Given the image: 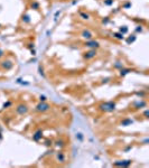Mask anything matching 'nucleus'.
<instances>
[{
  "label": "nucleus",
  "mask_w": 149,
  "mask_h": 168,
  "mask_svg": "<svg viewBox=\"0 0 149 168\" xmlns=\"http://www.w3.org/2000/svg\"><path fill=\"white\" fill-rule=\"evenodd\" d=\"M28 47H29L30 49H34V44H29L28 45Z\"/></svg>",
  "instance_id": "c9c22d12"
},
{
  "label": "nucleus",
  "mask_w": 149,
  "mask_h": 168,
  "mask_svg": "<svg viewBox=\"0 0 149 168\" xmlns=\"http://www.w3.org/2000/svg\"><path fill=\"white\" fill-rule=\"evenodd\" d=\"M109 81H110V77L103 78V80H102V83H108V82H109Z\"/></svg>",
  "instance_id": "72a5a7b5"
},
{
  "label": "nucleus",
  "mask_w": 149,
  "mask_h": 168,
  "mask_svg": "<svg viewBox=\"0 0 149 168\" xmlns=\"http://www.w3.org/2000/svg\"><path fill=\"white\" fill-rule=\"evenodd\" d=\"M0 139H2V136H1V133H0Z\"/></svg>",
  "instance_id": "4c0bfd02"
},
{
  "label": "nucleus",
  "mask_w": 149,
  "mask_h": 168,
  "mask_svg": "<svg viewBox=\"0 0 149 168\" xmlns=\"http://www.w3.org/2000/svg\"><path fill=\"white\" fill-rule=\"evenodd\" d=\"M22 21L24 22H30V18H29V16L28 15H25V16H22Z\"/></svg>",
  "instance_id": "412c9836"
},
{
  "label": "nucleus",
  "mask_w": 149,
  "mask_h": 168,
  "mask_svg": "<svg viewBox=\"0 0 149 168\" xmlns=\"http://www.w3.org/2000/svg\"><path fill=\"white\" fill-rule=\"evenodd\" d=\"M38 71H39V74H40L43 77H45V73H44V70H43L42 66H39V67H38Z\"/></svg>",
  "instance_id": "b1692460"
},
{
  "label": "nucleus",
  "mask_w": 149,
  "mask_h": 168,
  "mask_svg": "<svg viewBox=\"0 0 149 168\" xmlns=\"http://www.w3.org/2000/svg\"><path fill=\"white\" fill-rule=\"evenodd\" d=\"M130 7H131V2H127V3L123 5V8H125V9H128V8H130Z\"/></svg>",
  "instance_id": "cd10ccee"
},
{
  "label": "nucleus",
  "mask_w": 149,
  "mask_h": 168,
  "mask_svg": "<svg viewBox=\"0 0 149 168\" xmlns=\"http://www.w3.org/2000/svg\"><path fill=\"white\" fill-rule=\"evenodd\" d=\"M3 55H5V52H3L2 49H0V58H1V57H2Z\"/></svg>",
  "instance_id": "f704fd0d"
},
{
  "label": "nucleus",
  "mask_w": 149,
  "mask_h": 168,
  "mask_svg": "<svg viewBox=\"0 0 149 168\" xmlns=\"http://www.w3.org/2000/svg\"><path fill=\"white\" fill-rule=\"evenodd\" d=\"M119 32L121 33V34H127L128 33V27L127 26H122V27H120V29H119Z\"/></svg>",
  "instance_id": "6ab92c4d"
},
{
  "label": "nucleus",
  "mask_w": 149,
  "mask_h": 168,
  "mask_svg": "<svg viewBox=\"0 0 149 168\" xmlns=\"http://www.w3.org/2000/svg\"><path fill=\"white\" fill-rule=\"evenodd\" d=\"M145 107H147V103H146V101H138V102H136L133 104V109H136V110H139V109H142V108H145Z\"/></svg>",
  "instance_id": "1a4fd4ad"
},
{
  "label": "nucleus",
  "mask_w": 149,
  "mask_h": 168,
  "mask_svg": "<svg viewBox=\"0 0 149 168\" xmlns=\"http://www.w3.org/2000/svg\"><path fill=\"white\" fill-rule=\"evenodd\" d=\"M136 32H137V33H141V32H142V26H140V25H139V26H137V28H136Z\"/></svg>",
  "instance_id": "c85d7f7f"
},
{
  "label": "nucleus",
  "mask_w": 149,
  "mask_h": 168,
  "mask_svg": "<svg viewBox=\"0 0 149 168\" xmlns=\"http://www.w3.org/2000/svg\"><path fill=\"white\" fill-rule=\"evenodd\" d=\"M84 46L88 47V48H90V49H96V48L100 47V43L96 41V40H93V39H89V40L85 41Z\"/></svg>",
  "instance_id": "f03ea898"
},
{
  "label": "nucleus",
  "mask_w": 149,
  "mask_h": 168,
  "mask_svg": "<svg viewBox=\"0 0 149 168\" xmlns=\"http://www.w3.org/2000/svg\"><path fill=\"white\" fill-rule=\"evenodd\" d=\"M114 0H104V5L105 6H112Z\"/></svg>",
  "instance_id": "4be33fe9"
},
{
  "label": "nucleus",
  "mask_w": 149,
  "mask_h": 168,
  "mask_svg": "<svg viewBox=\"0 0 149 168\" xmlns=\"http://www.w3.org/2000/svg\"><path fill=\"white\" fill-rule=\"evenodd\" d=\"M51 109V105L46 102H39L38 104L36 105V111L38 112H45V111H48Z\"/></svg>",
  "instance_id": "7ed1b4c3"
},
{
  "label": "nucleus",
  "mask_w": 149,
  "mask_h": 168,
  "mask_svg": "<svg viewBox=\"0 0 149 168\" xmlns=\"http://www.w3.org/2000/svg\"><path fill=\"white\" fill-rule=\"evenodd\" d=\"M80 16H81V18H82V19H84V20H89V19H90V15H89V14H86V12H81Z\"/></svg>",
  "instance_id": "a211bd4d"
},
{
  "label": "nucleus",
  "mask_w": 149,
  "mask_h": 168,
  "mask_svg": "<svg viewBox=\"0 0 149 168\" xmlns=\"http://www.w3.org/2000/svg\"><path fill=\"white\" fill-rule=\"evenodd\" d=\"M76 139L80 141H83V134L82 133H76Z\"/></svg>",
  "instance_id": "5701e85b"
},
{
  "label": "nucleus",
  "mask_w": 149,
  "mask_h": 168,
  "mask_svg": "<svg viewBox=\"0 0 149 168\" xmlns=\"http://www.w3.org/2000/svg\"><path fill=\"white\" fill-rule=\"evenodd\" d=\"M82 37L85 38L86 40H89V39H92L93 34L90 32V30H83V32H82Z\"/></svg>",
  "instance_id": "9b49d317"
},
{
  "label": "nucleus",
  "mask_w": 149,
  "mask_h": 168,
  "mask_svg": "<svg viewBox=\"0 0 149 168\" xmlns=\"http://www.w3.org/2000/svg\"><path fill=\"white\" fill-rule=\"evenodd\" d=\"M115 107H117V104L113 101H107V102H103L99 105L100 110L103 112H113L115 110Z\"/></svg>",
  "instance_id": "f257e3e1"
},
{
  "label": "nucleus",
  "mask_w": 149,
  "mask_h": 168,
  "mask_svg": "<svg viewBox=\"0 0 149 168\" xmlns=\"http://www.w3.org/2000/svg\"><path fill=\"white\" fill-rule=\"evenodd\" d=\"M136 94H137L138 96H140V97H144L145 95H146V92H137Z\"/></svg>",
  "instance_id": "a878e982"
},
{
  "label": "nucleus",
  "mask_w": 149,
  "mask_h": 168,
  "mask_svg": "<svg viewBox=\"0 0 149 168\" xmlns=\"http://www.w3.org/2000/svg\"><path fill=\"white\" fill-rule=\"evenodd\" d=\"M132 123H133V120L127 118V119H123L122 121L120 122V126H122V127H128V126H131Z\"/></svg>",
  "instance_id": "9d476101"
},
{
  "label": "nucleus",
  "mask_w": 149,
  "mask_h": 168,
  "mask_svg": "<svg viewBox=\"0 0 149 168\" xmlns=\"http://www.w3.org/2000/svg\"><path fill=\"white\" fill-rule=\"evenodd\" d=\"M11 105H12V102H11V101H7L6 103H3L2 109H8V108L11 107Z\"/></svg>",
  "instance_id": "aec40b11"
},
{
  "label": "nucleus",
  "mask_w": 149,
  "mask_h": 168,
  "mask_svg": "<svg viewBox=\"0 0 149 168\" xmlns=\"http://www.w3.org/2000/svg\"><path fill=\"white\" fill-rule=\"evenodd\" d=\"M52 144H53V142H52V140H51V141H49V140H46V142H45V145H46L47 147L52 146Z\"/></svg>",
  "instance_id": "473e14b6"
},
{
  "label": "nucleus",
  "mask_w": 149,
  "mask_h": 168,
  "mask_svg": "<svg viewBox=\"0 0 149 168\" xmlns=\"http://www.w3.org/2000/svg\"><path fill=\"white\" fill-rule=\"evenodd\" d=\"M144 117L146 118V119H148V118H149V111H148V110H146V111L144 112Z\"/></svg>",
  "instance_id": "7c9ffc66"
},
{
  "label": "nucleus",
  "mask_w": 149,
  "mask_h": 168,
  "mask_svg": "<svg viewBox=\"0 0 149 168\" xmlns=\"http://www.w3.org/2000/svg\"><path fill=\"white\" fill-rule=\"evenodd\" d=\"M43 138V130L42 129H37L36 131L33 134V140L34 141H40Z\"/></svg>",
  "instance_id": "423d86ee"
},
{
  "label": "nucleus",
  "mask_w": 149,
  "mask_h": 168,
  "mask_svg": "<svg viewBox=\"0 0 149 168\" xmlns=\"http://www.w3.org/2000/svg\"><path fill=\"white\" fill-rule=\"evenodd\" d=\"M0 66L3 68V70H11L12 66H14V64H12L11 61H9V59H7V61H2L1 63H0Z\"/></svg>",
  "instance_id": "0eeeda50"
},
{
  "label": "nucleus",
  "mask_w": 149,
  "mask_h": 168,
  "mask_svg": "<svg viewBox=\"0 0 149 168\" xmlns=\"http://www.w3.org/2000/svg\"><path fill=\"white\" fill-rule=\"evenodd\" d=\"M131 165V160H118L114 161V166H119V167H128Z\"/></svg>",
  "instance_id": "6e6552de"
},
{
  "label": "nucleus",
  "mask_w": 149,
  "mask_h": 168,
  "mask_svg": "<svg viewBox=\"0 0 149 168\" xmlns=\"http://www.w3.org/2000/svg\"><path fill=\"white\" fill-rule=\"evenodd\" d=\"M133 70H131V68H125V67H122V68H120V76H126L128 73H130V72H132Z\"/></svg>",
  "instance_id": "f8f14e48"
},
{
  "label": "nucleus",
  "mask_w": 149,
  "mask_h": 168,
  "mask_svg": "<svg viewBox=\"0 0 149 168\" xmlns=\"http://www.w3.org/2000/svg\"><path fill=\"white\" fill-rule=\"evenodd\" d=\"M61 10H58V11H56V14H55V16H54V20H55V21H57V19H58V18H57V17H58V16L59 15H61Z\"/></svg>",
  "instance_id": "393cba45"
},
{
  "label": "nucleus",
  "mask_w": 149,
  "mask_h": 168,
  "mask_svg": "<svg viewBox=\"0 0 149 168\" xmlns=\"http://www.w3.org/2000/svg\"><path fill=\"white\" fill-rule=\"evenodd\" d=\"M39 100H40V102H45V101H46V96H45V95H40V96H39Z\"/></svg>",
  "instance_id": "c756f323"
},
{
  "label": "nucleus",
  "mask_w": 149,
  "mask_h": 168,
  "mask_svg": "<svg viewBox=\"0 0 149 168\" xmlns=\"http://www.w3.org/2000/svg\"><path fill=\"white\" fill-rule=\"evenodd\" d=\"M114 38H117V39H119V40H122V39H125V36H123V34H121V33H113V35H112Z\"/></svg>",
  "instance_id": "2eb2a0df"
},
{
  "label": "nucleus",
  "mask_w": 149,
  "mask_h": 168,
  "mask_svg": "<svg viewBox=\"0 0 149 168\" xmlns=\"http://www.w3.org/2000/svg\"><path fill=\"white\" fill-rule=\"evenodd\" d=\"M114 67H115V68H122L123 65H122V64H120V62H118V63L114 65Z\"/></svg>",
  "instance_id": "bb28decb"
},
{
  "label": "nucleus",
  "mask_w": 149,
  "mask_h": 168,
  "mask_svg": "<svg viewBox=\"0 0 149 168\" xmlns=\"http://www.w3.org/2000/svg\"><path fill=\"white\" fill-rule=\"evenodd\" d=\"M30 7H32V9H34V10H38L39 8H40V6H39V3L37 2V1H33V2L30 3Z\"/></svg>",
  "instance_id": "dca6fc26"
},
{
  "label": "nucleus",
  "mask_w": 149,
  "mask_h": 168,
  "mask_svg": "<svg viewBox=\"0 0 149 168\" xmlns=\"http://www.w3.org/2000/svg\"><path fill=\"white\" fill-rule=\"evenodd\" d=\"M109 22V18L108 17H105L104 19H102V24H108Z\"/></svg>",
  "instance_id": "2f4dec72"
},
{
  "label": "nucleus",
  "mask_w": 149,
  "mask_h": 168,
  "mask_svg": "<svg viewBox=\"0 0 149 168\" xmlns=\"http://www.w3.org/2000/svg\"><path fill=\"white\" fill-rule=\"evenodd\" d=\"M56 158H57V160H58L59 163H64V161H65V155H64L63 151H59V152H57Z\"/></svg>",
  "instance_id": "ddd939ff"
},
{
  "label": "nucleus",
  "mask_w": 149,
  "mask_h": 168,
  "mask_svg": "<svg viewBox=\"0 0 149 168\" xmlns=\"http://www.w3.org/2000/svg\"><path fill=\"white\" fill-rule=\"evenodd\" d=\"M96 49H90V51H88V52H85V53L83 54V58L84 59H86V61H89V59H92V58H94L96 56Z\"/></svg>",
  "instance_id": "39448f33"
},
{
  "label": "nucleus",
  "mask_w": 149,
  "mask_h": 168,
  "mask_svg": "<svg viewBox=\"0 0 149 168\" xmlns=\"http://www.w3.org/2000/svg\"><path fill=\"white\" fill-rule=\"evenodd\" d=\"M136 39H137V37H136V35H131V36H129L127 38V44L128 45H130V44H132V43H134L136 41Z\"/></svg>",
  "instance_id": "4468645a"
},
{
  "label": "nucleus",
  "mask_w": 149,
  "mask_h": 168,
  "mask_svg": "<svg viewBox=\"0 0 149 168\" xmlns=\"http://www.w3.org/2000/svg\"><path fill=\"white\" fill-rule=\"evenodd\" d=\"M16 112H17L19 115H24L26 114L27 112H28V107L26 104H18L17 108H16Z\"/></svg>",
  "instance_id": "20e7f679"
},
{
  "label": "nucleus",
  "mask_w": 149,
  "mask_h": 168,
  "mask_svg": "<svg viewBox=\"0 0 149 168\" xmlns=\"http://www.w3.org/2000/svg\"><path fill=\"white\" fill-rule=\"evenodd\" d=\"M131 148H132V147H131V146H128V147H127V148H126V149H125V151H128V150H130V149H131Z\"/></svg>",
  "instance_id": "e433bc0d"
},
{
  "label": "nucleus",
  "mask_w": 149,
  "mask_h": 168,
  "mask_svg": "<svg viewBox=\"0 0 149 168\" xmlns=\"http://www.w3.org/2000/svg\"><path fill=\"white\" fill-rule=\"evenodd\" d=\"M55 145H56L58 148H63V147L65 146V141H64V140H62V139H61V140H56Z\"/></svg>",
  "instance_id": "f3484780"
}]
</instances>
